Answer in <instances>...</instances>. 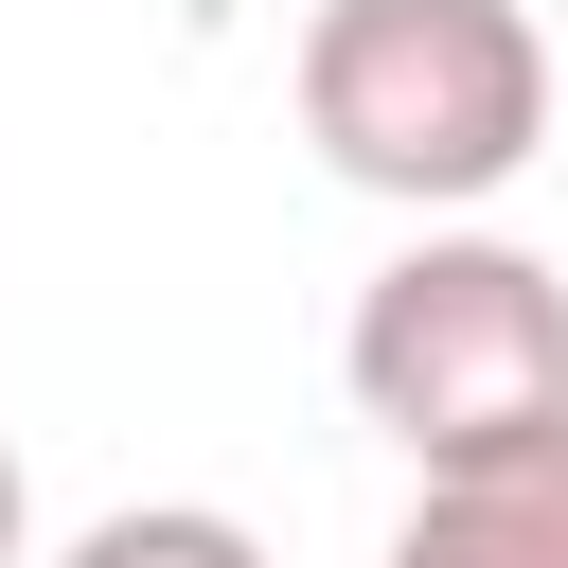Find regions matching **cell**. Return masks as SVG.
Segmentation results:
<instances>
[{
	"label": "cell",
	"mask_w": 568,
	"mask_h": 568,
	"mask_svg": "<svg viewBox=\"0 0 568 568\" xmlns=\"http://www.w3.org/2000/svg\"><path fill=\"white\" fill-rule=\"evenodd\" d=\"M337 390L426 479L497 462V444H550L568 426V266H532L515 231H408L337 320Z\"/></svg>",
	"instance_id": "obj_2"
},
{
	"label": "cell",
	"mask_w": 568,
	"mask_h": 568,
	"mask_svg": "<svg viewBox=\"0 0 568 568\" xmlns=\"http://www.w3.org/2000/svg\"><path fill=\"white\" fill-rule=\"evenodd\" d=\"M0 568H36V479H18V444H0Z\"/></svg>",
	"instance_id": "obj_5"
},
{
	"label": "cell",
	"mask_w": 568,
	"mask_h": 568,
	"mask_svg": "<svg viewBox=\"0 0 568 568\" xmlns=\"http://www.w3.org/2000/svg\"><path fill=\"white\" fill-rule=\"evenodd\" d=\"M302 142L355 195L462 231L550 142V36H532V0H320L302 18Z\"/></svg>",
	"instance_id": "obj_1"
},
{
	"label": "cell",
	"mask_w": 568,
	"mask_h": 568,
	"mask_svg": "<svg viewBox=\"0 0 568 568\" xmlns=\"http://www.w3.org/2000/svg\"><path fill=\"white\" fill-rule=\"evenodd\" d=\"M390 568H568V426L497 444V462H444L390 515Z\"/></svg>",
	"instance_id": "obj_3"
},
{
	"label": "cell",
	"mask_w": 568,
	"mask_h": 568,
	"mask_svg": "<svg viewBox=\"0 0 568 568\" xmlns=\"http://www.w3.org/2000/svg\"><path fill=\"white\" fill-rule=\"evenodd\" d=\"M53 568H266V532L213 515V497H124V515H89Z\"/></svg>",
	"instance_id": "obj_4"
}]
</instances>
